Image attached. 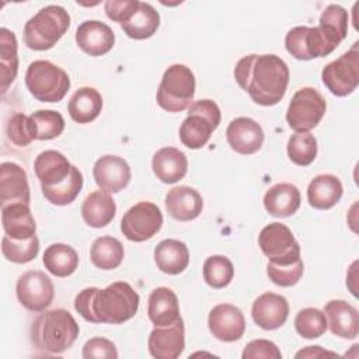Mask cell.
<instances>
[{
	"label": "cell",
	"instance_id": "cell-1",
	"mask_svg": "<svg viewBox=\"0 0 359 359\" xmlns=\"http://www.w3.org/2000/svg\"><path fill=\"white\" fill-rule=\"evenodd\" d=\"M237 84L262 107L276 105L287 90L289 67L273 53L243 56L234 67Z\"/></svg>",
	"mask_w": 359,
	"mask_h": 359
},
{
	"label": "cell",
	"instance_id": "cell-2",
	"mask_svg": "<svg viewBox=\"0 0 359 359\" xmlns=\"http://www.w3.org/2000/svg\"><path fill=\"white\" fill-rule=\"evenodd\" d=\"M140 297L128 282H114L104 289L86 287L74 299V310L94 324H123L139 309Z\"/></svg>",
	"mask_w": 359,
	"mask_h": 359
},
{
	"label": "cell",
	"instance_id": "cell-3",
	"mask_svg": "<svg viewBox=\"0 0 359 359\" xmlns=\"http://www.w3.org/2000/svg\"><path fill=\"white\" fill-rule=\"evenodd\" d=\"M80 328L65 309L42 311L31 325V342L46 355H60L76 342Z\"/></svg>",
	"mask_w": 359,
	"mask_h": 359
},
{
	"label": "cell",
	"instance_id": "cell-4",
	"mask_svg": "<svg viewBox=\"0 0 359 359\" xmlns=\"http://www.w3.org/2000/svg\"><path fill=\"white\" fill-rule=\"evenodd\" d=\"M348 35V11L339 4H330L320 15L317 27L303 25V50L306 60L332 53Z\"/></svg>",
	"mask_w": 359,
	"mask_h": 359
},
{
	"label": "cell",
	"instance_id": "cell-5",
	"mask_svg": "<svg viewBox=\"0 0 359 359\" xmlns=\"http://www.w3.org/2000/svg\"><path fill=\"white\" fill-rule=\"evenodd\" d=\"M70 15L65 7L50 4L41 8L24 25V43L32 50H48L66 34Z\"/></svg>",
	"mask_w": 359,
	"mask_h": 359
},
{
	"label": "cell",
	"instance_id": "cell-6",
	"mask_svg": "<svg viewBox=\"0 0 359 359\" xmlns=\"http://www.w3.org/2000/svg\"><path fill=\"white\" fill-rule=\"evenodd\" d=\"M25 86L41 102H59L70 88L67 73L49 60H34L25 72Z\"/></svg>",
	"mask_w": 359,
	"mask_h": 359
},
{
	"label": "cell",
	"instance_id": "cell-7",
	"mask_svg": "<svg viewBox=\"0 0 359 359\" xmlns=\"http://www.w3.org/2000/svg\"><path fill=\"white\" fill-rule=\"evenodd\" d=\"M195 95V76L192 70L181 63L165 69L157 88L156 101L168 112H181L187 109Z\"/></svg>",
	"mask_w": 359,
	"mask_h": 359
},
{
	"label": "cell",
	"instance_id": "cell-8",
	"mask_svg": "<svg viewBox=\"0 0 359 359\" xmlns=\"http://www.w3.org/2000/svg\"><path fill=\"white\" fill-rule=\"evenodd\" d=\"M222 114L212 100H198L188 107V116L180 126V140L188 149H202L219 126Z\"/></svg>",
	"mask_w": 359,
	"mask_h": 359
},
{
	"label": "cell",
	"instance_id": "cell-9",
	"mask_svg": "<svg viewBox=\"0 0 359 359\" xmlns=\"http://www.w3.org/2000/svg\"><path fill=\"white\" fill-rule=\"evenodd\" d=\"M327 109L324 97L313 87H303L292 97L286 121L290 129L294 132H310L323 119Z\"/></svg>",
	"mask_w": 359,
	"mask_h": 359
},
{
	"label": "cell",
	"instance_id": "cell-10",
	"mask_svg": "<svg viewBox=\"0 0 359 359\" xmlns=\"http://www.w3.org/2000/svg\"><path fill=\"white\" fill-rule=\"evenodd\" d=\"M324 86L337 97L352 94L359 84V50L358 42L321 72Z\"/></svg>",
	"mask_w": 359,
	"mask_h": 359
},
{
	"label": "cell",
	"instance_id": "cell-11",
	"mask_svg": "<svg viewBox=\"0 0 359 359\" xmlns=\"http://www.w3.org/2000/svg\"><path fill=\"white\" fill-rule=\"evenodd\" d=\"M258 245L272 264H292L300 259V244L292 230L279 222L265 226L258 236Z\"/></svg>",
	"mask_w": 359,
	"mask_h": 359
},
{
	"label": "cell",
	"instance_id": "cell-12",
	"mask_svg": "<svg viewBox=\"0 0 359 359\" xmlns=\"http://www.w3.org/2000/svg\"><path fill=\"white\" fill-rule=\"evenodd\" d=\"M163 226L160 208L149 201H142L125 212L121 220V231L129 241L142 243L151 238Z\"/></svg>",
	"mask_w": 359,
	"mask_h": 359
},
{
	"label": "cell",
	"instance_id": "cell-13",
	"mask_svg": "<svg viewBox=\"0 0 359 359\" xmlns=\"http://www.w3.org/2000/svg\"><path fill=\"white\" fill-rule=\"evenodd\" d=\"M18 302L29 311L42 313L50 306L55 297L52 279L42 271L22 273L15 285Z\"/></svg>",
	"mask_w": 359,
	"mask_h": 359
},
{
	"label": "cell",
	"instance_id": "cell-14",
	"mask_svg": "<svg viewBox=\"0 0 359 359\" xmlns=\"http://www.w3.org/2000/svg\"><path fill=\"white\" fill-rule=\"evenodd\" d=\"M210 334L222 342H234L244 335L245 318L243 311L230 304L222 303L215 306L208 317Z\"/></svg>",
	"mask_w": 359,
	"mask_h": 359
},
{
	"label": "cell",
	"instance_id": "cell-15",
	"mask_svg": "<svg viewBox=\"0 0 359 359\" xmlns=\"http://www.w3.org/2000/svg\"><path fill=\"white\" fill-rule=\"evenodd\" d=\"M149 352L156 359H177L185 348V327L180 317L175 323L154 327L147 339Z\"/></svg>",
	"mask_w": 359,
	"mask_h": 359
},
{
	"label": "cell",
	"instance_id": "cell-16",
	"mask_svg": "<svg viewBox=\"0 0 359 359\" xmlns=\"http://www.w3.org/2000/svg\"><path fill=\"white\" fill-rule=\"evenodd\" d=\"M93 175L100 189L116 194L130 182V167L128 161L119 156L107 154L100 157L93 167Z\"/></svg>",
	"mask_w": 359,
	"mask_h": 359
},
{
	"label": "cell",
	"instance_id": "cell-17",
	"mask_svg": "<svg viewBox=\"0 0 359 359\" xmlns=\"http://www.w3.org/2000/svg\"><path fill=\"white\" fill-rule=\"evenodd\" d=\"M254 323L266 331L280 328L289 316V303L285 296L265 292L259 294L251 307Z\"/></svg>",
	"mask_w": 359,
	"mask_h": 359
},
{
	"label": "cell",
	"instance_id": "cell-18",
	"mask_svg": "<svg viewBox=\"0 0 359 359\" xmlns=\"http://www.w3.org/2000/svg\"><path fill=\"white\" fill-rule=\"evenodd\" d=\"M264 130L261 125L247 116L233 119L226 129V139L229 146L238 154H254L264 143Z\"/></svg>",
	"mask_w": 359,
	"mask_h": 359
},
{
	"label": "cell",
	"instance_id": "cell-19",
	"mask_svg": "<svg viewBox=\"0 0 359 359\" xmlns=\"http://www.w3.org/2000/svg\"><path fill=\"white\" fill-rule=\"evenodd\" d=\"M76 42L84 53L90 56H102L114 48L115 34L105 22L87 20L77 27Z\"/></svg>",
	"mask_w": 359,
	"mask_h": 359
},
{
	"label": "cell",
	"instance_id": "cell-20",
	"mask_svg": "<svg viewBox=\"0 0 359 359\" xmlns=\"http://www.w3.org/2000/svg\"><path fill=\"white\" fill-rule=\"evenodd\" d=\"M31 194L25 170L11 161H4L0 165V205L1 208L10 203L29 205Z\"/></svg>",
	"mask_w": 359,
	"mask_h": 359
},
{
	"label": "cell",
	"instance_id": "cell-21",
	"mask_svg": "<svg viewBox=\"0 0 359 359\" xmlns=\"http://www.w3.org/2000/svg\"><path fill=\"white\" fill-rule=\"evenodd\" d=\"M327 327L330 331L344 339H355L359 334V313L351 303L334 299L324 306Z\"/></svg>",
	"mask_w": 359,
	"mask_h": 359
},
{
	"label": "cell",
	"instance_id": "cell-22",
	"mask_svg": "<svg viewBox=\"0 0 359 359\" xmlns=\"http://www.w3.org/2000/svg\"><path fill=\"white\" fill-rule=\"evenodd\" d=\"M165 209L178 222H191L202 213L203 199L192 187H174L165 195Z\"/></svg>",
	"mask_w": 359,
	"mask_h": 359
},
{
	"label": "cell",
	"instance_id": "cell-23",
	"mask_svg": "<svg viewBox=\"0 0 359 359\" xmlns=\"http://www.w3.org/2000/svg\"><path fill=\"white\" fill-rule=\"evenodd\" d=\"M1 224L6 236L14 240H27L35 236L36 223L29 205L18 202L1 208Z\"/></svg>",
	"mask_w": 359,
	"mask_h": 359
},
{
	"label": "cell",
	"instance_id": "cell-24",
	"mask_svg": "<svg viewBox=\"0 0 359 359\" xmlns=\"http://www.w3.org/2000/svg\"><path fill=\"white\" fill-rule=\"evenodd\" d=\"M151 168L157 180L164 184H174L185 177L188 171V158L180 149L163 147L154 153Z\"/></svg>",
	"mask_w": 359,
	"mask_h": 359
},
{
	"label": "cell",
	"instance_id": "cell-25",
	"mask_svg": "<svg viewBox=\"0 0 359 359\" xmlns=\"http://www.w3.org/2000/svg\"><path fill=\"white\" fill-rule=\"evenodd\" d=\"M300 191L290 182L275 184L264 195V206L275 217L292 216L300 208Z\"/></svg>",
	"mask_w": 359,
	"mask_h": 359
},
{
	"label": "cell",
	"instance_id": "cell-26",
	"mask_svg": "<svg viewBox=\"0 0 359 359\" xmlns=\"http://www.w3.org/2000/svg\"><path fill=\"white\" fill-rule=\"evenodd\" d=\"M342 182L332 174H320L307 187V201L310 206L318 210H327L335 206L342 198Z\"/></svg>",
	"mask_w": 359,
	"mask_h": 359
},
{
	"label": "cell",
	"instance_id": "cell-27",
	"mask_svg": "<svg viewBox=\"0 0 359 359\" xmlns=\"http://www.w3.org/2000/svg\"><path fill=\"white\" fill-rule=\"evenodd\" d=\"M147 316L154 327H164L175 323L181 317L177 294L170 287H156L149 296Z\"/></svg>",
	"mask_w": 359,
	"mask_h": 359
},
{
	"label": "cell",
	"instance_id": "cell-28",
	"mask_svg": "<svg viewBox=\"0 0 359 359\" xmlns=\"http://www.w3.org/2000/svg\"><path fill=\"white\" fill-rule=\"evenodd\" d=\"M70 161L56 150H45L35 157L34 171L41 187H53L70 174Z\"/></svg>",
	"mask_w": 359,
	"mask_h": 359
},
{
	"label": "cell",
	"instance_id": "cell-29",
	"mask_svg": "<svg viewBox=\"0 0 359 359\" xmlns=\"http://www.w3.org/2000/svg\"><path fill=\"white\" fill-rule=\"evenodd\" d=\"M154 262L161 272L178 275L184 272L189 264V250L187 244L180 240H163L154 248Z\"/></svg>",
	"mask_w": 359,
	"mask_h": 359
},
{
	"label": "cell",
	"instance_id": "cell-30",
	"mask_svg": "<svg viewBox=\"0 0 359 359\" xmlns=\"http://www.w3.org/2000/svg\"><path fill=\"white\" fill-rule=\"evenodd\" d=\"M116 213V205L109 192L102 189L91 192L81 205V216L84 222L94 229L105 227L112 222Z\"/></svg>",
	"mask_w": 359,
	"mask_h": 359
},
{
	"label": "cell",
	"instance_id": "cell-31",
	"mask_svg": "<svg viewBox=\"0 0 359 359\" xmlns=\"http://www.w3.org/2000/svg\"><path fill=\"white\" fill-rule=\"evenodd\" d=\"M102 109V97L94 87H80L69 100L67 112L77 123L93 122Z\"/></svg>",
	"mask_w": 359,
	"mask_h": 359
},
{
	"label": "cell",
	"instance_id": "cell-32",
	"mask_svg": "<svg viewBox=\"0 0 359 359\" xmlns=\"http://www.w3.org/2000/svg\"><path fill=\"white\" fill-rule=\"evenodd\" d=\"M158 25L160 14L156 8L149 3L140 1L135 14L126 22L121 24V28L129 38L143 41L153 36L158 29Z\"/></svg>",
	"mask_w": 359,
	"mask_h": 359
},
{
	"label": "cell",
	"instance_id": "cell-33",
	"mask_svg": "<svg viewBox=\"0 0 359 359\" xmlns=\"http://www.w3.org/2000/svg\"><path fill=\"white\" fill-rule=\"evenodd\" d=\"M42 261L45 268L52 275L57 278H66L76 272L79 266V254L69 244L55 243L45 250Z\"/></svg>",
	"mask_w": 359,
	"mask_h": 359
},
{
	"label": "cell",
	"instance_id": "cell-34",
	"mask_svg": "<svg viewBox=\"0 0 359 359\" xmlns=\"http://www.w3.org/2000/svg\"><path fill=\"white\" fill-rule=\"evenodd\" d=\"M125 250L122 243L111 236H101L94 240L90 248L91 262L104 271L116 269L123 261Z\"/></svg>",
	"mask_w": 359,
	"mask_h": 359
},
{
	"label": "cell",
	"instance_id": "cell-35",
	"mask_svg": "<svg viewBox=\"0 0 359 359\" xmlns=\"http://www.w3.org/2000/svg\"><path fill=\"white\" fill-rule=\"evenodd\" d=\"M0 67H1V93L15 80L18 72L17 38L7 28L0 29Z\"/></svg>",
	"mask_w": 359,
	"mask_h": 359
},
{
	"label": "cell",
	"instance_id": "cell-36",
	"mask_svg": "<svg viewBox=\"0 0 359 359\" xmlns=\"http://www.w3.org/2000/svg\"><path fill=\"white\" fill-rule=\"evenodd\" d=\"M83 182L84 180H83L81 171L77 167L72 165L70 174L67 175L66 180H63L62 182L53 187H41V188L48 202L56 206H65L72 203L79 196L83 188Z\"/></svg>",
	"mask_w": 359,
	"mask_h": 359
},
{
	"label": "cell",
	"instance_id": "cell-37",
	"mask_svg": "<svg viewBox=\"0 0 359 359\" xmlns=\"http://www.w3.org/2000/svg\"><path fill=\"white\" fill-rule=\"evenodd\" d=\"M286 150L292 163L306 167L317 157V139L310 132H296L289 137Z\"/></svg>",
	"mask_w": 359,
	"mask_h": 359
},
{
	"label": "cell",
	"instance_id": "cell-38",
	"mask_svg": "<svg viewBox=\"0 0 359 359\" xmlns=\"http://www.w3.org/2000/svg\"><path fill=\"white\" fill-rule=\"evenodd\" d=\"M203 279L213 289L226 287L234 276V266L224 255H212L203 262Z\"/></svg>",
	"mask_w": 359,
	"mask_h": 359
},
{
	"label": "cell",
	"instance_id": "cell-39",
	"mask_svg": "<svg viewBox=\"0 0 359 359\" xmlns=\"http://www.w3.org/2000/svg\"><path fill=\"white\" fill-rule=\"evenodd\" d=\"M3 257L14 264H27L39 252V240L36 236L27 240H14L8 236L1 238Z\"/></svg>",
	"mask_w": 359,
	"mask_h": 359
},
{
	"label": "cell",
	"instance_id": "cell-40",
	"mask_svg": "<svg viewBox=\"0 0 359 359\" xmlns=\"http://www.w3.org/2000/svg\"><path fill=\"white\" fill-rule=\"evenodd\" d=\"M294 328L304 339H316L321 337L328 328L324 311L316 307L302 309L294 317Z\"/></svg>",
	"mask_w": 359,
	"mask_h": 359
},
{
	"label": "cell",
	"instance_id": "cell-41",
	"mask_svg": "<svg viewBox=\"0 0 359 359\" xmlns=\"http://www.w3.org/2000/svg\"><path fill=\"white\" fill-rule=\"evenodd\" d=\"M29 116L35 123L38 140L55 139L60 136L65 130V119L57 111L39 109L36 112H32Z\"/></svg>",
	"mask_w": 359,
	"mask_h": 359
},
{
	"label": "cell",
	"instance_id": "cell-42",
	"mask_svg": "<svg viewBox=\"0 0 359 359\" xmlns=\"http://www.w3.org/2000/svg\"><path fill=\"white\" fill-rule=\"evenodd\" d=\"M7 137L18 147H25L32 140H35L36 129L31 116L24 114H14L7 123Z\"/></svg>",
	"mask_w": 359,
	"mask_h": 359
},
{
	"label": "cell",
	"instance_id": "cell-43",
	"mask_svg": "<svg viewBox=\"0 0 359 359\" xmlns=\"http://www.w3.org/2000/svg\"><path fill=\"white\" fill-rule=\"evenodd\" d=\"M303 271H304V265L302 258L292 262V264H285V265H279V264H272L268 261L266 264V273L269 276V279L282 287H290L293 285H296L300 278L303 276Z\"/></svg>",
	"mask_w": 359,
	"mask_h": 359
},
{
	"label": "cell",
	"instance_id": "cell-44",
	"mask_svg": "<svg viewBox=\"0 0 359 359\" xmlns=\"http://www.w3.org/2000/svg\"><path fill=\"white\" fill-rule=\"evenodd\" d=\"M83 358L84 359H116L118 351L112 341L102 338V337H94L90 338L84 346H83Z\"/></svg>",
	"mask_w": 359,
	"mask_h": 359
},
{
	"label": "cell",
	"instance_id": "cell-45",
	"mask_svg": "<svg viewBox=\"0 0 359 359\" xmlns=\"http://www.w3.org/2000/svg\"><path fill=\"white\" fill-rule=\"evenodd\" d=\"M243 359H280L279 348L268 339H254L248 342L241 355Z\"/></svg>",
	"mask_w": 359,
	"mask_h": 359
},
{
	"label": "cell",
	"instance_id": "cell-46",
	"mask_svg": "<svg viewBox=\"0 0 359 359\" xmlns=\"http://www.w3.org/2000/svg\"><path fill=\"white\" fill-rule=\"evenodd\" d=\"M139 3L137 0H108L104 4V10L109 20L123 24L135 14Z\"/></svg>",
	"mask_w": 359,
	"mask_h": 359
},
{
	"label": "cell",
	"instance_id": "cell-47",
	"mask_svg": "<svg viewBox=\"0 0 359 359\" xmlns=\"http://www.w3.org/2000/svg\"><path fill=\"white\" fill-rule=\"evenodd\" d=\"M296 358H325V356H337L335 352L323 349L321 346L316 345V346H306L304 349L299 351L296 355Z\"/></svg>",
	"mask_w": 359,
	"mask_h": 359
}]
</instances>
